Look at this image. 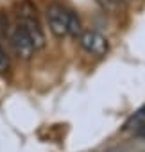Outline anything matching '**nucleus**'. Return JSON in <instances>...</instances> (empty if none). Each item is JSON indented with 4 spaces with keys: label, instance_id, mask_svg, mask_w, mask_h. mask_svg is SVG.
<instances>
[{
    "label": "nucleus",
    "instance_id": "f257e3e1",
    "mask_svg": "<svg viewBox=\"0 0 145 152\" xmlns=\"http://www.w3.org/2000/svg\"><path fill=\"white\" fill-rule=\"evenodd\" d=\"M18 25L22 27V31L27 34V38L31 39L34 50H40L45 47L47 38L43 32V27L38 20L36 15V7L29 2V0H23L20 4V11H18Z\"/></svg>",
    "mask_w": 145,
    "mask_h": 152
},
{
    "label": "nucleus",
    "instance_id": "f03ea898",
    "mask_svg": "<svg viewBox=\"0 0 145 152\" xmlns=\"http://www.w3.org/2000/svg\"><path fill=\"white\" fill-rule=\"evenodd\" d=\"M72 9L63 7L61 4H50L45 11V18L48 23L50 32L56 38H64L68 36V20H70Z\"/></svg>",
    "mask_w": 145,
    "mask_h": 152
},
{
    "label": "nucleus",
    "instance_id": "7ed1b4c3",
    "mask_svg": "<svg viewBox=\"0 0 145 152\" xmlns=\"http://www.w3.org/2000/svg\"><path fill=\"white\" fill-rule=\"evenodd\" d=\"M79 45L92 56L95 57H102L106 56V52L109 50V43L108 39L99 34L97 31H83L79 36Z\"/></svg>",
    "mask_w": 145,
    "mask_h": 152
},
{
    "label": "nucleus",
    "instance_id": "20e7f679",
    "mask_svg": "<svg viewBox=\"0 0 145 152\" xmlns=\"http://www.w3.org/2000/svg\"><path fill=\"white\" fill-rule=\"evenodd\" d=\"M9 43H11V48L15 52V56L22 61H29L32 56H34V47L31 43V39L27 38V34L22 31L20 25H16L15 29H11L9 32Z\"/></svg>",
    "mask_w": 145,
    "mask_h": 152
},
{
    "label": "nucleus",
    "instance_id": "39448f33",
    "mask_svg": "<svg viewBox=\"0 0 145 152\" xmlns=\"http://www.w3.org/2000/svg\"><path fill=\"white\" fill-rule=\"evenodd\" d=\"M81 32H83V23H81L79 16L72 11L70 13V20H68V36L77 38V36H81Z\"/></svg>",
    "mask_w": 145,
    "mask_h": 152
},
{
    "label": "nucleus",
    "instance_id": "423d86ee",
    "mask_svg": "<svg viewBox=\"0 0 145 152\" xmlns=\"http://www.w3.org/2000/svg\"><path fill=\"white\" fill-rule=\"evenodd\" d=\"M9 70H11V57L6 52L4 45L0 43V75H7Z\"/></svg>",
    "mask_w": 145,
    "mask_h": 152
},
{
    "label": "nucleus",
    "instance_id": "0eeeda50",
    "mask_svg": "<svg viewBox=\"0 0 145 152\" xmlns=\"http://www.w3.org/2000/svg\"><path fill=\"white\" fill-rule=\"evenodd\" d=\"M95 2H97L104 11H109V13L116 11V9L122 6V0H95Z\"/></svg>",
    "mask_w": 145,
    "mask_h": 152
},
{
    "label": "nucleus",
    "instance_id": "6e6552de",
    "mask_svg": "<svg viewBox=\"0 0 145 152\" xmlns=\"http://www.w3.org/2000/svg\"><path fill=\"white\" fill-rule=\"evenodd\" d=\"M138 124H145V106H143L141 109H138V111L133 115V118L125 124V129H129V127H133V125H138Z\"/></svg>",
    "mask_w": 145,
    "mask_h": 152
},
{
    "label": "nucleus",
    "instance_id": "1a4fd4ad",
    "mask_svg": "<svg viewBox=\"0 0 145 152\" xmlns=\"http://www.w3.org/2000/svg\"><path fill=\"white\" fill-rule=\"evenodd\" d=\"M0 31H2V34H6V36H9V32H11V23H9V18H7V15L4 11L0 13Z\"/></svg>",
    "mask_w": 145,
    "mask_h": 152
},
{
    "label": "nucleus",
    "instance_id": "9d476101",
    "mask_svg": "<svg viewBox=\"0 0 145 152\" xmlns=\"http://www.w3.org/2000/svg\"><path fill=\"white\" fill-rule=\"evenodd\" d=\"M136 134H138V136H143V138H145V124H143V127H141V129H138V131H136Z\"/></svg>",
    "mask_w": 145,
    "mask_h": 152
}]
</instances>
